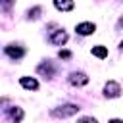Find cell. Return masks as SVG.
I'll list each match as a JSON object with an SVG mask.
<instances>
[{
	"instance_id": "6da1fadb",
	"label": "cell",
	"mask_w": 123,
	"mask_h": 123,
	"mask_svg": "<svg viewBox=\"0 0 123 123\" xmlns=\"http://www.w3.org/2000/svg\"><path fill=\"white\" fill-rule=\"evenodd\" d=\"M77 111H79V108H77L75 104H65V106H62V108L52 110V115H54V117H69V115H75Z\"/></svg>"
},
{
	"instance_id": "7a4b0ae2",
	"label": "cell",
	"mask_w": 123,
	"mask_h": 123,
	"mask_svg": "<svg viewBox=\"0 0 123 123\" xmlns=\"http://www.w3.org/2000/svg\"><path fill=\"white\" fill-rule=\"evenodd\" d=\"M104 94H106L108 98H117V96L121 94V85L115 83V81H108L106 86H104Z\"/></svg>"
},
{
	"instance_id": "3957f363",
	"label": "cell",
	"mask_w": 123,
	"mask_h": 123,
	"mask_svg": "<svg viewBox=\"0 0 123 123\" xmlns=\"http://www.w3.org/2000/svg\"><path fill=\"white\" fill-rule=\"evenodd\" d=\"M65 40H67L65 31H54V33L50 35V42H52V44H58V46H60V44H63Z\"/></svg>"
},
{
	"instance_id": "277c9868",
	"label": "cell",
	"mask_w": 123,
	"mask_h": 123,
	"mask_svg": "<svg viewBox=\"0 0 123 123\" xmlns=\"http://www.w3.org/2000/svg\"><path fill=\"white\" fill-rule=\"evenodd\" d=\"M69 83L75 85V86H81V85H86V83H88V77H86L85 73H73V75L69 77Z\"/></svg>"
},
{
	"instance_id": "5b68a950",
	"label": "cell",
	"mask_w": 123,
	"mask_h": 123,
	"mask_svg": "<svg viewBox=\"0 0 123 123\" xmlns=\"http://www.w3.org/2000/svg\"><path fill=\"white\" fill-rule=\"evenodd\" d=\"M54 6L62 12H69V10L75 8V2L73 0H54Z\"/></svg>"
},
{
	"instance_id": "8992f818",
	"label": "cell",
	"mask_w": 123,
	"mask_h": 123,
	"mask_svg": "<svg viewBox=\"0 0 123 123\" xmlns=\"http://www.w3.org/2000/svg\"><path fill=\"white\" fill-rule=\"evenodd\" d=\"M94 29H96L94 23H79L77 25V33L79 35H90V33H94Z\"/></svg>"
},
{
	"instance_id": "52a82bcc",
	"label": "cell",
	"mask_w": 123,
	"mask_h": 123,
	"mask_svg": "<svg viewBox=\"0 0 123 123\" xmlns=\"http://www.w3.org/2000/svg\"><path fill=\"white\" fill-rule=\"evenodd\" d=\"M19 83H21L25 88H31V90H37V88H38V83H37L35 79H29V77H21Z\"/></svg>"
},
{
	"instance_id": "ba28073f",
	"label": "cell",
	"mask_w": 123,
	"mask_h": 123,
	"mask_svg": "<svg viewBox=\"0 0 123 123\" xmlns=\"http://www.w3.org/2000/svg\"><path fill=\"white\" fill-rule=\"evenodd\" d=\"M6 54L12 56V58H21L23 56V50L21 48H13V46H6Z\"/></svg>"
},
{
	"instance_id": "9c48e42d",
	"label": "cell",
	"mask_w": 123,
	"mask_h": 123,
	"mask_svg": "<svg viewBox=\"0 0 123 123\" xmlns=\"http://www.w3.org/2000/svg\"><path fill=\"white\" fill-rule=\"evenodd\" d=\"M92 54H94L96 58H106V56H108V48H106V46H94V48H92Z\"/></svg>"
},
{
	"instance_id": "30bf717a",
	"label": "cell",
	"mask_w": 123,
	"mask_h": 123,
	"mask_svg": "<svg viewBox=\"0 0 123 123\" xmlns=\"http://www.w3.org/2000/svg\"><path fill=\"white\" fill-rule=\"evenodd\" d=\"M38 73H46V75H52L54 73V69H52V65L50 63H42V65H38Z\"/></svg>"
},
{
	"instance_id": "8fae6325",
	"label": "cell",
	"mask_w": 123,
	"mask_h": 123,
	"mask_svg": "<svg viewBox=\"0 0 123 123\" xmlns=\"http://www.w3.org/2000/svg\"><path fill=\"white\" fill-rule=\"evenodd\" d=\"M60 58L67 60V58H71V52H67V50H62V52H60Z\"/></svg>"
},
{
	"instance_id": "7c38bea8",
	"label": "cell",
	"mask_w": 123,
	"mask_h": 123,
	"mask_svg": "<svg viewBox=\"0 0 123 123\" xmlns=\"http://www.w3.org/2000/svg\"><path fill=\"white\" fill-rule=\"evenodd\" d=\"M79 123H98V121H96V119H92V117H83Z\"/></svg>"
},
{
	"instance_id": "4fadbf2b",
	"label": "cell",
	"mask_w": 123,
	"mask_h": 123,
	"mask_svg": "<svg viewBox=\"0 0 123 123\" xmlns=\"http://www.w3.org/2000/svg\"><path fill=\"white\" fill-rule=\"evenodd\" d=\"M37 13H40V8H35V10H31V12H29V15H31V17H37Z\"/></svg>"
},
{
	"instance_id": "5bb4252c",
	"label": "cell",
	"mask_w": 123,
	"mask_h": 123,
	"mask_svg": "<svg viewBox=\"0 0 123 123\" xmlns=\"http://www.w3.org/2000/svg\"><path fill=\"white\" fill-rule=\"evenodd\" d=\"M2 4H4V8L8 10V8H10V4H12V0H2Z\"/></svg>"
},
{
	"instance_id": "9a60e30c",
	"label": "cell",
	"mask_w": 123,
	"mask_h": 123,
	"mask_svg": "<svg viewBox=\"0 0 123 123\" xmlns=\"http://www.w3.org/2000/svg\"><path fill=\"white\" fill-rule=\"evenodd\" d=\"M110 123H123V121H121V119H111Z\"/></svg>"
},
{
	"instance_id": "2e32d148",
	"label": "cell",
	"mask_w": 123,
	"mask_h": 123,
	"mask_svg": "<svg viewBox=\"0 0 123 123\" xmlns=\"http://www.w3.org/2000/svg\"><path fill=\"white\" fill-rule=\"evenodd\" d=\"M121 50H123V40H121Z\"/></svg>"
}]
</instances>
